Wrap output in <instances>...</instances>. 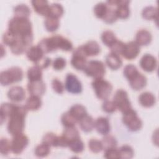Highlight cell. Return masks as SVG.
<instances>
[{
  "mask_svg": "<svg viewBox=\"0 0 159 159\" xmlns=\"http://www.w3.org/2000/svg\"><path fill=\"white\" fill-rule=\"evenodd\" d=\"M7 30L22 39L28 46L32 44L34 38L32 25L29 18H11L8 22Z\"/></svg>",
  "mask_w": 159,
  "mask_h": 159,
  "instance_id": "6da1fadb",
  "label": "cell"
},
{
  "mask_svg": "<svg viewBox=\"0 0 159 159\" xmlns=\"http://www.w3.org/2000/svg\"><path fill=\"white\" fill-rule=\"evenodd\" d=\"M28 110L25 106L15 104L9 116L7 125L8 132L12 136L23 133L25 127V118Z\"/></svg>",
  "mask_w": 159,
  "mask_h": 159,
  "instance_id": "7a4b0ae2",
  "label": "cell"
},
{
  "mask_svg": "<svg viewBox=\"0 0 159 159\" xmlns=\"http://www.w3.org/2000/svg\"><path fill=\"white\" fill-rule=\"evenodd\" d=\"M37 45L43 53H48L57 49L66 52L73 50L71 42L60 35H54L50 37L42 39Z\"/></svg>",
  "mask_w": 159,
  "mask_h": 159,
  "instance_id": "3957f363",
  "label": "cell"
},
{
  "mask_svg": "<svg viewBox=\"0 0 159 159\" xmlns=\"http://www.w3.org/2000/svg\"><path fill=\"white\" fill-rule=\"evenodd\" d=\"M91 86L96 97L101 100L107 99L112 91L111 83L103 78L94 79L91 83Z\"/></svg>",
  "mask_w": 159,
  "mask_h": 159,
  "instance_id": "277c9868",
  "label": "cell"
},
{
  "mask_svg": "<svg viewBox=\"0 0 159 159\" xmlns=\"http://www.w3.org/2000/svg\"><path fill=\"white\" fill-rule=\"evenodd\" d=\"M83 71L87 76L96 79L103 78L106 73V67L102 61L92 60L87 62Z\"/></svg>",
  "mask_w": 159,
  "mask_h": 159,
  "instance_id": "5b68a950",
  "label": "cell"
},
{
  "mask_svg": "<svg viewBox=\"0 0 159 159\" xmlns=\"http://www.w3.org/2000/svg\"><path fill=\"white\" fill-rule=\"evenodd\" d=\"M113 102H114L116 108L122 113H124L132 108L128 94L122 89H117L113 97Z\"/></svg>",
  "mask_w": 159,
  "mask_h": 159,
  "instance_id": "8992f818",
  "label": "cell"
},
{
  "mask_svg": "<svg viewBox=\"0 0 159 159\" xmlns=\"http://www.w3.org/2000/svg\"><path fill=\"white\" fill-rule=\"evenodd\" d=\"M107 4L110 6H116L115 9L117 18L125 19L129 17L130 9L129 4L130 1L128 0H110L107 1Z\"/></svg>",
  "mask_w": 159,
  "mask_h": 159,
  "instance_id": "52a82bcc",
  "label": "cell"
},
{
  "mask_svg": "<svg viewBox=\"0 0 159 159\" xmlns=\"http://www.w3.org/2000/svg\"><path fill=\"white\" fill-rule=\"evenodd\" d=\"M86 57L81 45L73 50L70 61L71 65L77 70H84L87 63Z\"/></svg>",
  "mask_w": 159,
  "mask_h": 159,
  "instance_id": "ba28073f",
  "label": "cell"
},
{
  "mask_svg": "<svg viewBox=\"0 0 159 159\" xmlns=\"http://www.w3.org/2000/svg\"><path fill=\"white\" fill-rule=\"evenodd\" d=\"M12 137L11 141V152L16 155L20 154L27 147L29 143V139L23 133L17 134Z\"/></svg>",
  "mask_w": 159,
  "mask_h": 159,
  "instance_id": "9c48e42d",
  "label": "cell"
},
{
  "mask_svg": "<svg viewBox=\"0 0 159 159\" xmlns=\"http://www.w3.org/2000/svg\"><path fill=\"white\" fill-rule=\"evenodd\" d=\"M65 89L72 94H80L83 90L81 83L73 73H68L65 78Z\"/></svg>",
  "mask_w": 159,
  "mask_h": 159,
  "instance_id": "30bf717a",
  "label": "cell"
},
{
  "mask_svg": "<svg viewBox=\"0 0 159 159\" xmlns=\"http://www.w3.org/2000/svg\"><path fill=\"white\" fill-rule=\"evenodd\" d=\"M140 67L147 72H152L157 67V58L149 53L144 54L140 60Z\"/></svg>",
  "mask_w": 159,
  "mask_h": 159,
  "instance_id": "8fae6325",
  "label": "cell"
},
{
  "mask_svg": "<svg viewBox=\"0 0 159 159\" xmlns=\"http://www.w3.org/2000/svg\"><path fill=\"white\" fill-rule=\"evenodd\" d=\"M140 52V46L135 41H130L125 44V47L122 55L125 59L131 60L135 58L139 54Z\"/></svg>",
  "mask_w": 159,
  "mask_h": 159,
  "instance_id": "7c38bea8",
  "label": "cell"
},
{
  "mask_svg": "<svg viewBox=\"0 0 159 159\" xmlns=\"http://www.w3.org/2000/svg\"><path fill=\"white\" fill-rule=\"evenodd\" d=\"M27 89L30 95L40 97L45 93L46 86L42 80L29 81L27 85Z\"/></svg>",
  "mask_w": 159,
  "mask_h": 159,
  "instance_id": "4fadbf2b",
  "label": "cell"
},
{
  "mask_svg": "<svg viewBox=\"0 0 159 159\" xmlns=\"http://www.w3.org/2000/svg\"><path fill=\"white\" fill-rule=\"evenodd\" d=\"M7 98L12 102H19L22 101L25 97L24 89L19 86L11 87L7 93Z\"/></svg>",
  "mask_w": 159,
  "mask_h": 159,
  "instance_id": "5bb4252c",
  "label": "cell"
},
{
  "mask_svg": "<svg viewBox=\"0 0 159 159\" xmlns=\"http://www.w3.org/2000/svg\"><path fill=\"white\" fill-rule=\"evenodd\" d=\"M94 128L101 135H107L111 130L109 120L107 117H99L94 120Z\"/></svg>",
  "mask_w": 159,
  "mask_h": 159,
  "instance_id": "9a60e30c",
  "label": "cell"
},
{
  "mask_svg": "<svg viewBox=\"0 0 159 159\" xmlns=\"http://www.w3.org/2000/svg\"><path fill=\"white\" fill-rule=\"evenodd\" d=\"M32 6L34 11L39 14L45 16H49L50 5L46 0H32L31 1Z\"/></svg>",
  "mask_w": 159,
  "mask_h": 159,
  "instance_id": "2e32d148",
  "label": "cell"
},
{
  "mask_svg": "<svg viewBox=\"0 0 159 159\" xmlns=\"http://www.w3.org/2000/svg\"><path fill=\"white\" fill-rule=\"evenodd\" d=\"M152 40V34L147 29H140L135 35V42L140 46H146L150 43Z\"/></svg>",
  "mask_w": 159,
  "mask_h": 159,
  "instance_id": "e0dca14e",
  "label": "cell"
},
{
  "mask_svg": "<svg viewBox=\"0 0 159 159\" xmlns=\"http://www.w3.org/2000/svg\"><path fill=\"white\" fill-rule=\"evenodd\" d=\"M129 81L130 86L135 91H139L145 87L147 83V78L144 75L139 72Z\"/></svg>",
  "mask_w": 159,
  "mask_h": 159,
  "instance_id": "ac0fdd59",
  "label": "cell"
},
{
  "mask_svg": "<svg viewBox=\"0 0 159 159\" xmlns=\"http://www.w3.org/2000/svg\"><path fill=\"white\" fill-rule=\"evenodd\" d=\"M105 60L108 67L112 70H118L122 65V61L120 56L111 52L106 56Z\"/></svg>",
  "mask_w": 159,
  "mask_h": 159,
  "instance_id": "d6986e66",
  "label": "cell"
},
{
  "mask_svg": "<svg viewBox=\"0 0 159 159\" xmlns=\"http://www.w3.org/2000/svg\"><path fill=\"white\" fill-rule=\"evenodd\" d=\"M83 51L86 57H92L98 55L101 48L98 43L95 40H89L82 45Z\"/></svg>",
  "mask_w": 159,
  "mask_h": 159,
  "instance_id": "ffe728a7",
  "label": "cell"
},
{
  "mask_svg": "<svg viewBox=\"0 0 159 159\" xmlns=\"http://www.w3.org/2000/svg\"><path fill=\"white\" fill-rule=\"evenodd\" d=\"M139 101L140 105L145 107H150L156 103V98L150 92H143L139 97Z\"/></svg>",
  "mask_w": 159,
  "mask_h": 159,
  "instance_id": "44dd1931",
  "label": "cell"
},
{
  "mask_svg": "<svg viewBox=\"0 0 159 159\" xmlns=\"http://www.w3.org/2000/svg\"><path fill=\"white\" fill-rule=\"evenodd\" d=\"M43 56L44 53L38 45L31 46L26 51L27 58L34 63H37Z\"/></svg>",
  "mask_w": 159,
  "mask_h": 159,
  "instance_id": "7402d4cb",
  "label": "cell"
},
{
  "mask_svg": "<svg viewBox=\"0 0 159 159\" xmlns=\"http://www.w3.org/2000/svg\"><path fill=\"white\" fill-rule=\"evenodd\" d=\"M81 129L84 132H90L94 128V120L91 116L86 115L78 121Z\"/></svg>",
  "mask_w": 159,
  "mask_h": 159,
  "instance_id": "603a6c76",
  "label": "cell"
},
{
  "mask_svg": "<svg viewBox=\"0 0 159 159\" xmlns=\"http://www.w3.org/2000/svg\"><path fill=\"white\" fill-rule=\"evenodd\" d=\"M68 112L75 118L78 122L81 119L88 114L86 107L80 104H76L71 106Z\"/></svg>",
  "mask_w": 159,
  "mask_h": 159,
  "instance_id": "cb8c5ba5",
  "label": "cell"
},
{
  "mask_svg": "<svg viewBox=\"0 0 159 159\" xmlns=\"http://www.w3.org/2000/svg\"><path fill=\"white\" fill-rule=\"evenodd\" d=\"M42 106L40 97L30 95L26 100L25 106L28 111H35L38 110Z\"/></svg>",
  "mask_w": 159,
  "mask_h": 159,
  "instance_id": "d4e9b609",
  "label": "cell"
},
{
  "mask_svg": "<svg viewBox=\"0 0 159 159\" xmlns=\"http://www.w3.org/2000/svg\"><path fill=\"white\" fill-rule=\"evenodd\" d=\"M13 12L14 17L20 18H29L30 14V9L25 4H19L14 7Z\"/></svg>",
  "mask_w": 159,
  "mask_h": 159,
  "instance_id": "484cf974",
  "label": "cell"
},
{
  "mask_svg": "<svg viewBox=\"0 0 159 159\" xmlns=\"http://www.w3.org/2000/svg\"><path fill=\"white\" fill-rule=\"evenodd\" d=\"M27 76L29 81H34L42 80V69L37 65L30 67L27 72Z\"/></svg>",
  "mask_w": 159,
  "mask_h": 159,
  "instance_id": "4316f807",
  "label": "cell"
},
{
  "mask_svg": "<svg viewBox=\"0 0 159 159\" xmlns=\"http://www.w3.org/2000/svg\"><path fill=\"white\" fill-rule=\"evenodd\" d=\"M28 47L29 46L23 41V40L17 36V40L11 47H10V49L11 52L14 55H20L27 51Z\"/></svg>",
  "mask_w": 159,
  "mask_h": 159,
  "instance_id": "83f0119b",
  "label": "cell"
},
{
  "mask_svg": "<svg viewBox=\"0 0 159 159\" xmlns=\"http://www.w3.org/2000/svg\"><path fill=\"white\" fill-rule=\"evenodd\" d=\"M142 16L146 20H157L158 9L153 6H146L142 11Z\"/></svg>",
  "mask_w": 159,
  "mask_h": 159,
  "instance_id": "f1b7e54d",
  "label": "cell"
},
{
  "mask_svg": "<svg viewBox=\"0 0 159 159\" xmlns=\"http://www.w3.org/2000/svg\"><path fill=\"white\" fill-rule=\"evenodd\" d=\"M15 104L9 102L2 103L0 108V119L1 124H2L7 117H9L10 114L11 113Z\"/></svg>",
  "mask_w": 159,
  "mask_h": 159,
  "instance_id": "f546056e",
  "label": "cell"
},
{
  "mask_svg": "<svg viewBox=\"0 0 159 159\" xmlns=\"http://www.w3.org/2000/svg\"><path fill=\"white\" fill-rule=\"evenodd\" d=\"M61 135L67 140L68 143L71 140L80 138L79 131L75 126L70 127H65Z\"/></svg>",
  "mask_w": 159,
  "mask_h": 159,
  "instance_id": "4dcf8cb0",
  "label": "cell"
},
{
  "mask_svg": "<svg viewBox=\"0 0 159 159\" xmlns=\"http://www.w3.org/2000/svg\"><path fill=\"white\" fill-rule=\"evenodd\" d=\"M101 39L102 43L109 47H110L117 40L115 34L110 30L103 31L101 34Z\"/></svg>",
  "mask_w": 159,
  "mask_h": 159,
  "instance_id": "1f68e13d",
  "label": "cell"
},
{
  "mask_svg": "<svg viewBox=\"0 0 159 159\" xmlns=\"http://www.w3.org/2000/svg\"><path fill=\"white\" fill-rule=\"evenodd\" d=\"M44 25L46 30L50 32H53L56 31L60 25V22L58 19L47 17L44 21Z\"/></svg>",
  "mask_w": 159,
  "mask_h": 159,
  "instance_id": "d6a6232c",
  "label": "cell"
},
{
  "mask_svg": "<svg viewBox=\"0 0 159 159\" xmlns=\"http://www.w3.org/2000/svg\"><path fill=\"white\" fill-rule=\"evenodd\" d=\"M10 73L12 81L14 83H17L21 81L23 79L24 73L22 70L19 66H12L8 69Z\"/></svg>",
  "mask_w": 159,
  "mask_h": 159,
  "instance_id": "836d02e7",
  "label": "cell"
},
{
  "mask_svg": "<svg viewBox=\"0 0 159 159\" xmlns=\"http://www.w3.org/2000/svg\"><path fill=\"white\" fill-rule=\"evenodd\" d=\"M63 12L64 10L61 4L58 2H55L50 5L49 16L48 17H52L58 19L62 16Z\"/></svg>",
  "mask_w": 159,
  "mask_h": 159,
  "instance_id": "e575fe53",
  "label": "cell"
},
{
  "mask_svg": "<svg viewBox=\"0 0 159 159\" xmlns=\"http://www.w3.org/2000/svg\"><path fill=\"white\" fill-rule=\"evenodd\" d=\"M61 122L65 127H70L75 126V124L78 121L68 111H67L61 115Z\"/></svg>",
  "mask_w": 159,
  "mask_h": 159,
  "instance_id": "d590c367",
  "label": "cell"
},
{
  "mask_svg": "<svg viewBox=\"0 0 159 159\" xmlns=\"http://www.w3.org/2000/svg\"><path fill=\"white\" fill-rule=\"evenodd\" d=\"M108 9V6L106 2H100L97 3L93 9V12L96 17L99 19H103L106 15Z\"/></svg>",
  "mask_w": 159,
  "mask_h": 159,
  "instance_id": "8d00e7d4",
  "label": "cell"
},
{
  "mask_svg": "<svg viewBox=\"0 0 159 159\" xmlns=\"http://www.w3.org/2000/svg\"><path fill=\"white\" fill-rule=\"evenodd\" d=\"M68 147L74 153H81L84 149V144L80 138L76 139L69 142Z\"/></svg>",
  "mask_w": 159,
  "mask_h": 159,
  "instance_id": "74e56055",
  "label": "cell"
},
{
  "mask_svg": "<svg viewBox=\"0 0 159 159\" xmlns=\"http://www.w3.org/2000/svg\"><path fill=\"white\" fill-rule=\"evenodd\" d=\"M120 158L122 159H130L134 155V151L133 148L129 145H124L119 148Z\"/></svg>",
  "mask_w": 159,
  "mask_h": 159,
  "instance_id": "f35d334b",
  "label": "cell"
},
{
  "mask_svg": "<svg viewBox=\"0 0 159 159\" xmlns=\"http://www.w3.org/2000/svg\"><path fill=\"white\" fill-rule=\"evenodd\" d=\"M101 142L103 145L104 150L116 147L117 145V141L116 139L114 136L108 134L104 135Z\"/></svg>",
  "mask_w": 159,
  "mask_h": 159,
  "instance_id": "ab89813d",
  "label": "cell"
},
{
  "mask_svg": "<svg viewBox=\"0 0 159 159\" xmlns=\"http://www.w3.org/2000/svg\"><path fill=\"white\" fill-rule=\"evenodd\" d=\"M50 147L42 143L38 145L35 148V155L37 157H45L48 156L50 152Z\"/></svg>",
  "mask_w": 159,
  "mask_h": 159,
  "instance_id": "60d3db41",
  "label": "cell"
},
{
  "mask_svg": "<svg viewBox=\"0 0 159 159\" xmlns=\"http://www.w3.org/2000/svg\"><path fill=\"white\" fill-rule=\"evenodd\" d=\"M139 71H138L137 67L132 64H128L125 66L123 73L124 76L127 79L128 81L133 78Z\"/></svg>",
  "mask_w": 159,
  "mask_h": 159,
  "instance_id": "b9f144b4",
  "label": "cell"
},
{
  "mask_svg": "<svg viewBox=\"0 0 159 159\" xmlns=\"http://www.w3.org/2000/svg\"><path fill=\"white\" fill-rule=\"evenodd\" d=\"M2 39L3 43L10 47L16 42L17 39V36L10 30H7L3 34Z\"/></svg>",
  "mask_w": 159,
  "mask_h": 159,
  "instance_id": "7bdbcfd3",
  "label": "cell"
},
{
  "mask_svg": "<svg viewBox=\"0 0 159 159\" xmlns=\"http://www.w3.org/2000/svg\"><path fill=\"white\" fill-rule=\"evenodd\" d=\"M88 147L89 150L94 153H99L103 150V145L101 140L96 139H91L88 142Z\"/></svg>",
  "mask_w": 159,
  "mask_h": 159,
  "instance_id": "ee69618b",
  "label": "cell"
},
{
  "mask_svg": "<svg viewBox=\"0 0 159 159\" xmlns=\"http://www.w3.org/2000/svg\"><path fill=\"white\" fill-rule=\"evenodd\" d=\"M58 136L53 132H47L42 137V143L50 147H55Z\"/></svg>",
  "mask_w": 159,
  "mask_h": 159,
  "instance_id": "f6af8a7d",
  "label": "cell"
},
{
  "mask_svg": "<svg viewBox=\"0 0 159 159\" xmlns=\"http://www.w3.org/2000/svg\"><path fill=\"white\" fill-rule=\"evenodd\" d=\"M127 129L131 132H136L139 130L142 127V121L138 117H135L132 119L126 125Z\"/></svg>",
  "mask_w": 159,
  "mask_h": 159,
  "instance_id": "bcb514c9",
  "label": "cell"
},
{
  "mask_svg": "<svg viewBox=\"0 0 159 159\" xmlns=\"http://www.w3.org/2000/svg\"><path fill=\"white\" fill-rule=\"evenodd\" d=\"M11 151V141L7 138H1L0 140V153L2 155H7Z\"/></svg>",
  "mask_w": 159,
  "mask_h": 159,
  "instance_id": "7dc6e473",
  "label": "cell"
},
{
  "mask_svg": "<svg viewBox=\"0 0 159 159\" xmlns=\"http://www.w3.org/2000/svg\"><path fill=\"white\" fill-rule=\"evenodd\" d=\"M117 17L116 16L115 9L110 7L108 6L107 12L102 19L103 21L107 24H112L115 22L117 20Z\"/></svg>",
  "mask_w": 159,
  "mask_h": 159,
  "instance_id": "c3c4849f",
  "label": "cell"
},
{
  "mask_svg": "<svg viewBox=\"0 0 159 159\" xmlns=\"http://www.w3.org/2000/svg\"><path fill=\"white\" fill-rule=\"evenodd\" d=\"M125 43L117 39L109 48H111V52L120 55H122L123 52L125 47Z\"/></svg>",
  "mask_w": 159,
  "mask_h": 159,
  "instance_id": "681fc988",
  "label": "cell"
},
{
  "mask_svg": "<svg viewBox=\"0 0 159 159\" xmlns=\"http://www.w3.org/2000/svg\"><path fill=\"white\" fill-rule=\"evenodd\" d=\"M104 157L107 159H119L120 158V154L119 148L116 147L107 148L104 150Z\"/></svg>",
  "mask_w": 159,
  "mask_h": 159,
  "instance_id": "f907efd6",
  "label": "cell"
},
{
  "mask_svg": "<svg viewBox=\"0 0 159 159\" xmlns=\"http://www.w3.org/2000/svg\"><path fill=\"white\" fill-rule=\"evenodd\" d=\"M122 120L125 125H126L132 119L137 116V112L132 108L125 112L124 113H122Z\"/></svg>",
  "mask_w": 159,
  "mask_h": 159,
  "instance_id": "816d5d0a",
  "label": "cell"
},
{
  "mask_svg": "<svg viewBox=\"0 0 159 159\" xmlns=\"http://www.w3.org/2000/svg\"><path fill=\"white\" fill-rule=\"evenodd\" d=\"M0 83L2 86H7L13 83L8 70L2 71L0 73Z\"/></svg>",
  "mask_w": 159,
  "mask_h": 159,
  "instance_id": "f5cc1de1",
  "label": "cell"
},
{
  "mask_svg": "<svg viewBox=\"0 0 159 159\" xmlns=\"http://www.w3.org/2000/svg\"><path fill=\"white\" fill-rule=\"evenodd\" d=\"M102 109L104 112L111 114L114 112L117 108L113 101H109L106 99L104 100L102 104Z\"/></svg>",
  "mask_w": 159,
  "mask_h": 159,
  "instance_id": "db71d44e",
  "label": "cell"
},
{
  "mask_svg": "<svg viewBox=\"0 0 159 159\" xmlns=\"http://www.w3.org/2000/svg\"><path fill=\"white\" fill-rule=\"evenodd\" d=\"M52 87L55 92L58 94H62L64 91L65 87L62 83L57 78H54L52 81Z\"/></svg>",
  "mask_w": 159,
  "mask_h": 159,
  "instance_id": "11a10c76",
  "label": "cell"
},
{
  "mask_svg": "<svg viewBox=\"0 0 159 159\" xmlns=\"http://www.w3.org/2000/svg\"><path fill=\"white\" fill-rule=\"evenodd\" d=\"M66 65V61L65 58L62 57L56 58L52 63L53 68L55 70H63Z\"/></svg>",
  "mask_w": 159,
  "mask_h": 159,
  "instance_id": "9f6ffc18",
  "label": "cell"
},
{
  "mask_svg": "<svg viewBox=\"0 0 159 159\" xmlns=\"http://www.w3.org/2000/svg\"><path fill=\"white\" fill-rule=\"evenodd\" d=\"M51 63V59L47 57L43 56L41 59H40L37 63H35V65L40 67L41 69L47 68Z\"/></svg>",
  "mask_w": 159,
  "mask_h": 159,
  "instance_id": "6f0895ef",
  "label": "cell"
},
{
  "mask_svg": "<svg viewBox=\"0 0 159 159\" xmlns=\"http://www.w3.org/2000/svg\"><path fill=\"white\" fill-rule=\"evenodd\" d=\"M1 57H2L4 54L6 53V51H4V47H3V45L2 44H1Z\"/></svg>",
  "mask_w": 159,
  "mask_h": 159,
  "instance_id": "680465c9",
  "label": "cell"
}]
</instances>
